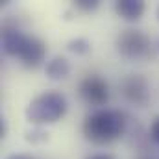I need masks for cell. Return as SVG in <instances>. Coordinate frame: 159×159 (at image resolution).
I'll list each match as a JSON object with an SVG mask.
<instances>
[{
    "label": "cell",
    "mask_w": 159,
    "mask_h": 159,
    "mask_svg": "<svg viewBox=\"0 0 159 159\" xmlns=\"http://www.w3.org/2000/svg\"><path fill=\"white\" fill-rule=\"evenodd\" d=\"M129 119L124 111L120 109H94L91 111L81 124V133L83 137L98 146H106L115 143L128 131Z\"/></svg>",
    "instance_id": "cell-1"
},
{
    "label": "cell",
    "mask_w": 159,
    "mask_h": 159,
    "mask_svg": "<svg viewBox=\"0 0 159 159\" xmlns=\"http://www.w3.org/2000/svg\"><path fill=\"white\" fill-rule=\"evenodd\" d=\"M2 50L6 56L19 57L26 69H37L46 59V43L9 22L2 28Z\"/></svg>",
    "instance_id": "cell-2"
},
{
    "label": "cell",
    "mask_w": 159,
    "mask_h": 159,
    "mask_svg": "<svg viewBox=\"0 0 159 159\" xmlns=\"http://www.w3.org/2000/svg\"><path fill=\"white\" fill-rule=\"evenodd\" d=\"M67 109H69V104H67L65 94L57 91H44L35 98H32L24 115L30 124L41 128V126L56 124L57 120H61L65 117Z\"/></svg>",
    "instance_id": "cell-3"
},
{
    "label": "cell",
    "mask_w": 159,
    "mask_h": 159,
    "mask_svg": "<svg viewBox=\"0 0 159 159\" xmlns=\"http://www.w3.org/2000/svg\"><path fill=\"white\" fill-rule=\"evenodd\" d=\"M115 48L128 61H146V59L154 57L152 39L144 32L135 30V28L122 30L115 39Z\"/></svg>",
    "instance_id": "cell-4"
},
{
    "label": "cell",
    "mask_w": 159,
    "mask_h": 159,
    "mask_svg": "<svg viewBox=\"0 0 159 159\" xmlns=\"http://www.w3.org/2000/svg\"><path fill=\"white\" fill-rule=\"evenodd\" d=\"M78 96L87 104V106H93V107H98L102 109V106H106L109 102V85L107 81L98 76V74H89L78 83Z\"/></svg>",
    "instance_id": "cell-5"
},
{
    "label": "cell",
    "mask_w": 159,
    "mask_h": 159,
    "mask_svg": "<svg viewBox=\"0 0 159 159\" xmlns=\"http://www.w3.org/2000/svg\"><path fill=\"white\" fill-rule=\"evenodd\" d=\"M119 91L126 102L139 107H144L150 100V81L143 74H126L119 81Z\"/></svg>",
    "instance_id": "cell-6"
},
{
    "label": "cell",
    "mask_w": 159,
    "mask_h": 159,
    "mask_svg": "<svg viewBox=\"0 0 159 159\" xmlns=\"http://www.w3.org/2000/svg\"><path fill=\"white\" fill-rule=\"evenodd\" d=\"M146 11V4L143 0H117L115 2V13L122 20L137 22Z\"/></svg>",
    "instance_id": "cell-7"
},
{
    "label": "cell",
    "mask_w": 159,
    "mask_h": 159,
    "mask_svg": "<svg viewBox=\"0 0 159 159\" xmlns=\"http://www.w3.org/2000/svg\"><path fill=\"white\" fill-rule=\"evenodd\" d=\"M44 72H46V76L50 80H63L70 74V63H69L67 57L56 56V57H52V59L46 63Z\"/></svg>",
    "instance_id": "cell-8"
},
{
    "label": "cell",
    "mask_w": 159,
    "mask_h": 159,
    "mask_svg": "<svg viewBox=\"0 0 159 159\" xmlns=\"http://www.w3.org/2000/svg\"><path fill=\"white\" fill-rule=\"evenodd\" d=\"M67 48L72 52V54H76V56H85V54H89L91 52V41L85 39V37H76V39H70L67 43Z\"/></svg>",
    "instance_id": "cell-9"
},
{
    "label": "cell",
    "mask_w": 159,
    "mask_h": 159,
    "mask_svg": "<svg viewBox=\"0 0 159 159\" xmlns=\"http://www.w3.org/2000/svg\"><path fill=\"white\" fill-rule=\"evenodd\" d=\"M24 139L28 141V143H44V141H48V133L39 128V126H35L34 129H30V131H26V135H24Z\"/></svg>",
    "instance_id": "cell-10"
},
{
    "label": "cell",
    "mask_w": 159,
    "mask_h": 159,
    "mask_svg": "<svg viewBox=\"0 0 159 159\" xmlns=\"http://www.w3.org/2000/svg\"><path fill=\"white\" fill-rule=\"evenodd\" d=\"M98 6H100L98 0H76L74 2V7L83 11V13H93V11L98 9Z\"/></svg>",
    "instance_id": "cell-11"
},
{
    "label": "cell",
    "mask_w": 159,
    "mask_h": 159,
    "mask_svg": "<svg viewBox=\"0 0 159 159\" xmlns=\"http://www.w3.org/2000/svg\"><path fill=\"white\" fill-rule=\"evenodd\" d=\"M148 137L156 143V144H159V115L156 117V119L152 120V124H150V129H148Z\"/></svg>",
    "instance_id": "cell-12"
},
{
    "label": "cell",
    "mask_w": 159,
    "mask_h": 159,
    "mask_svg": "<svg viewBox=\"0 0 159 159\" xmlns=\"http://www.w3.org/2000/svg\"><path fill=\"white\" fill-rule=\"evenodd\" d=\"M85 159H115V156H111V154H91Z\"/></svg>",
    "instance_id": "cell-13"
},
{
    "label": "cell",
    "mask_w": 159,
    "mask_h": 159,
    "mask_svg": "<svg viewBox=\"0 0 159 159\" xmlns=\"http://www.w3.org/2000/svg\"><path fill=\"white\" fill-rule=\"evenodd\" d=\"M6 159H35V157H32L28 154H11V156H7Z\"/></svg>",
    "instance_id": "cell-14"
},
{
    "label": "cell",
    "mask_w": 159,
    "mask_h": 159,
    "mask_svg": "<svg viewBox=\"0 0 159 159\" xmlns=\"http://www.w3.org/2000/svg\"><path fill=\"white\" fill-rule=\"evenodd\" d=\"M6 131H7V128H6V120L0 119V137H2V139L6 137Z\"/></svg>",
    "instance_id": "cell-15"
},
{
    "label": "cell",
    "mask_w": 159,
    "mask_h": 159,
    "mask_svg": "<svg viewBox=\"0 0 159 159\" xmlns=\"http://www.w3.org/2000/svg\"><path fill=\"white\" fill-rule=\"evenodd\" d=\"M135 159H156L154 156H139V157H135Z\"/></svg>",
    "instance_id": "cell-16"
},
{
    "label": "cell",
    "mask_w": 159,
    "mask_h": 159,
    "mask_svg": "<svg viewBox=\"0 0 159 159\" xmlns=\"http://www.w3.org/2000/svg\"><path fill=\"white\" fill-rule=\"evenodd\" d=\"M157 20H159V6H157Z\"/></svg>",
    "instance_id": "cell-17"
},
{
    "label": "cell",
    "mask_w": 159,
    "mask_h": 159,
    "mask_svg": "<svg viewBox=\"0 0 159 159\" xmlns=\"http://www.w3.org/2000/svg\"><path fill=\"white\" fill-rule=\"evenodd\" d=\"M157 48H159V44H157Z\"/></svg>",
    "instance_id": "cell-18"
}]
</instances>
